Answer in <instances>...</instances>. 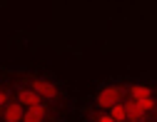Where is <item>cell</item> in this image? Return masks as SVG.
Wrapping results in <instances>:
<instances>
[{
  "label": "cell",
  "mask_w": 157,
  "mask_h": 122,
  "mask_svg": "<svg viewBox=\"0 0 157 122\" xmlns=\"http://www.w3.org/2000/svg\"><path fill=\"white\" fill-rule=\"evenodd\" d=\"M13 85H25L35 90L45 105L60 110L65 115L72 110V97L65 82L50 70H13Z\"/></svg>",
  "instance_id": "6da1fadb"
},
{
  "label": "cell",
  "mask_w": 157,
  "mask_h": 122,
  "mask_svg": "<svg viewBox=\"0 0 157 122\" xmlns=\"http://www.w3.org/2000/svg\"><path fill=\"white\" fill-rule=\"evenodd\" d=\"M65 117H67L65 112H60V110H55V107L40 102V105L25 110L23 122H65Z\"/></svg>",
  "instance_id": "277c9868"
},
{
  "label": "cell",
  "mask_w": 157,
  "mask_h": 122,
  "mask_svg": "<svg viewBox=\"0 0 157 122\" xmlns=\"http://www.w3.org/2000/svg\"><path fill=\"white\" fill-rule=\"evenodd\" d=\"M13 100V70H8V77L0 80V110Z\"/></svg>",
  "instance_id": "ba28073f"
},
{
  "label": "cell",
  "mask_w": 157,
  "mask_h": 122,
  "mask_svg": "<svg viewBox=\"0 0 157 122\" xmlns=\"http://www.w3.org/2000/svg\"><path fill=\"white\" fill-rule=\"evenodd\" d=\"M107 115H110L115 122H127V110H125V102H120V105H115L112 110H107Z\"/></svg>",
  "instance_id": "9c48e42d"
},
{
  "label": "cell",
  "mask_w": 157,
  "mask_h": 122,
  "mask_svg": "<svg viewBox=\"0 0 157 122\" xmlns=\"http://www.w3.org/2000/svg\"><path fill=\"white\" fill-rule=\"evenodd\" d=\"M23 115H25V107L13 97L10 102L0 110V122H23Z\"/></svg>",
  "instance_id": "8992f818"
},
{
  "label": "cell",
  "mask_w": 157,
  "mask_h": 122,
  "mask_svg": "<svg viewBox=\"0 0 157 122\" xmlns=\"http://www.w3.org/2000/svg\"><path fill=\"white\" fill-rule=\"evenodd\" d=\"M155 95H157V80H152L150 75H137V77H127V90H125V102L145 110L147 115L152 112L155 105Z\"/></svg>",
  "instance_id": "3957f363"
},
{
  "label": "cell",
  "mask_w": 157,
  "mask_h": 122,
  "mask_svg": "<svg viewBox=\"0 0 157 122\" xmlns=\"http://www.w3.org/2000/svg\"><path fill=\"white\" fill-rule=\"evenodd\" d=\"M13 97L20 102L25 110L28 107H35V105H40L43 100L37 97V92L35 90H30V87H25V85H13Z\"/></svg>",
  "instance_id": "5b68a950"
},
{
  "label": "cell",
  "mask_w": 157,
  "mask_h": 122,
  "mask_svg": "<svg viewBox=\"0 0 157 122\" xmlns=\"http://www.w3.org/2000/svg\"><path fill=\"white\" fill-rule=\"evenodd\" d=\"M125 90H127V77H110V80H100L95 85L87 105L100 110V112H107L112 110L115 105L125 102Z\"/></svg>",
  "instance_id": "7a4b0ae2"
},
{
  "label": "cell",
  "mask_w": 157,
  "mask_h": 122,
  "mask_svg": "<svg viewBox=\"0 0 157 122\" xmlns=\"http://www.w3.org/2000/svg\"><path fill=\"white\" fill-rule=\"evenodd\" d=\"M80 115H82V120H85V122H115V120H112L107 112H100V110H95V107H90L87 102L82 105Z\"/></svg>",
  "instance_id": "52a82bcc"
},
{
  "label": "cell",
  "mask_w": 157,
  "mask_h": 122,
  "mask_svg": "<svg viewBox=\"0 0 157 122\" xmlns=\"http://www.w3.org/2000/svg\"><path fill=\"white\" fill-rule=\"evenodd\" d=\"M150 122H157V95H155V105H152V112H150Z\"/></svg>",
  "instance_id": "30bf717a"
},
{
  "label": "cell",
  "mask_w": 157,
  "mask_h": 122,
  "mask_svg": "<svg viewBox=\"0 0 157 122\" xmlns=\"http://www.w3.org/2000/svg\"><path fill=\"white\" fill-rule=\"evenodd\" d=\"M8 77V70H3V67H0V80H5Z\"/></svg>",
  "instance_id": "8fae6325"
}]
</instances>
